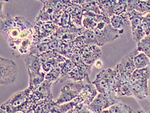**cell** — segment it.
I'll list each match as a JSON object with an SVG mask.
<instances>
[{
    "instance_id": "1",
    "label": "cell",
    "mask_w": 150,
    "mask_h": 113,
    "mask_svg": "<svg viewBox=\"0 0 150 113\" xmlns=\"http://www.w3.org/2000/svg\"><path fill=\"white\" fill-rule=\"evenodd\" d=\"M150 78V66L136 69L130 77V88L132 96L138 99L146 98L148 96V82Z\"/></svg>"
},
{
    "instance_id": "2",
    "label": "cell",
    "mask_w": 150,
    "mask_h": 113,
    "mask_svg": "<svg viewBox=\"0 0 150 113\" xmlns=\"http://www.w3.org/2000/svg\"><path fill=\"white\" fill-rule=\"evenodd\" d=\"M125 30H117L114 28L110 23L99 22L94 30L97 39V45L103 46L108 43L117 40L124 34Z\"/></svg>"
},
{
    "instance_id": "3",
    "label": "cell",
    "mask_w": 150,
    "mask_h": 113,
    "mask_svg": "<svg viewBox=\"0 0 150 113\" xmlns=\"http://www.w3.org/2000/svg\"><path fill=\"white\" fill-rule=\"evenodd\" d=\"M119 102H121L119 96L115 94L99 93L87 107L93 113H100L104 110L108 109L110 107Z\"/></svg>"
},
{
    "instance_id": "4",
    "label": "cell",
    "mask_w": 150,
    "mask_h": 113,
    "mask_svg": "<svg viewBox=\"0 0 150 113\" xmlns=\"http://www.w3.org/2000/svg\"><path fill=\"white\" fill-rule=\"evenodd\" d=\"M0 70L1 85H8L15 82L18 76V68L14 61L1 57Z\"/></svg>"
},
{
    "instance_id": "5",
    "label": "cell",
    "mask_w": 150,
    "mask_h": 113,
    "mask_svg": "<svg viewBox=\"0 0 150 113\" xmlns=\"http://www.w3.org/2000/svg\"><path fill=\"white\" fill-rule=\"evenodd\" d=\"M88 82H74L64 85L61 90L60 95L57 98L55 104L61 105L70 102L77 98L81 90Z\"/></svg>"
},
{
    "instance_id": "6",
    "label": "cell",
    "mask_w": 150,
    "mask_h": 113,
    "mask_svg": "<svg viewBox=\"0 0 150 113\" xmlns=\"http://www.w3.org/2000/svg\"><path fill=\"white\" fill-rule=\"evenodd\" d=\"M138 53L139 51L136 48L123 57L115 67V69L120 74L128 77H131L132 73L136 70L134 64V57Z\"/></svg>"
},
{
    "instance_id": "7",
    "label": "cell",
    "mask_w": 150,
    "mask_h": 113,
    "mask_svg": "<svg viewBox=\"0 0 150 113\" xmlns=\"http://www.w3.org/2000/svg\"><path fill=\"white\" fill-rule=\"evenodd\" d=\"M112 70L108 69L100 71L93 82V84L99 93H113L110 89V77Z\"/></svg>"
},
{
    "instance_id": "8",
    "label": "cell",
    "mask_w": 150,
    "mask_h": 113,
    "mask_svg": "<svg viewBox=\"0 0 150 113\" xmlns=\"http://www.w3.org/2000/svg\"><path fill=\"white\" fill-rule=\"evenodd\" d=\"M82 53L83 62L89 66L95 63L102 55L99 47L97 45H87L83 50Z\"/></svg>"
},
{
    "instance_id": "9",
    "label": "cell",
    "mask_w": 150,
    "mask_h": 113,
    "mask_svg": "<svg viewBox=\"0 0 150 113\" xmlns=\"http://www.w3.org/2000/svg\"><path fill=\"white\" fill-rule=\"evenodd\" d=\"M24 61L26 67L27 68L29 81L32 80L35 77L40 75L42 72H40L41 62L40 59L34 55H28L24 56Z\"/></svg>"
},
{
    "instance_id": "10",
    "label": "cell",
    "mask_w": 150,
    "mask_h": 113,
    "mask_svg": "<svg viewBox=\"0 0 150 113\" xmlns=\"http://www.w3.org/2000/svg\"><path fill=\"white\" fill-rule=\"evenodd\" d=\"M132 10L144 14L150 13V0H128L126 12Z\"/></svg>"
},
{
    "instance_id": "11",
    "label": "cell",
    "mask_w": 150,
    "mask_h": 113,
    "mask_svg": "<svg viewBox=\"0 0 150 113\" xmlns=\"http://www.w3.org/2000/svg\"><path fill=\"white\" fill-rule=\"evenodd\" d=\"M110 24L117 30H124V28L130 25L128 13L125 12L120 15H113L110 17Z\"/></svg>"
},
{
    "instance_id": "12",
    "label": "cell",
    "mask_w": 150,
    "mask_h": 113,
    "mask_svg": "<svg viewBox=\"0 0 150 113\" xmlns=\"http://www.w3.org/2000/svg\"><path fill=\"white\" fill-rule=\"evenodd\" d=\"M127 12L128 13L129 15L130 25H131L132 30L137 28L142 25V19L145 14L138 11H136L135 10H132V11H130Z\"/></svg>"
},
{
    "instance_id": "13",
    "label": "cell",
    "mask_w": 150,
    "mask_h": 113,
    "mask_svg": "<svg viewBox=\"0 0 150 113\" xmlns=\"http://www.w3.org/2000/svg\"><path fill=\"white\" fill-rule=\"evenodd\" d=\"M28 89L23 90V91L16 92V95H13L11 99L7 102L5 103V104L11 105L13 107H16L21 105L23 103L25 102L26 98H27V94L28 93L27 92Z\"/></svg>"
},
{
    "instance_id": "14",
    "label": "cell",
    "mask_w": 150,
    "mask_h": 113,
    "mask_svg": "<svg viewBox=\"0 0 150 113\" xmlns=\"http://www.w3.org/2000/svg\"><path fill=\"white\" fill-rule=\"evenodd\" d=\"M134 64L136 69H144L150 66V58L144 53L139 52L134 57Z\"/></svg>"
},
{
    "instance_id": "15",
    "label": "cell",
    "mask_w": 150,
    "mask_h": 113,
    "mask_svg": "<svg viewBox=\"0 0 150 113\" xmlns=\"http://www.w3.org/2000/svg\"><path fill=\"white\" fill-rule=\"evenodd\" d=\"M137 49L139 52H142L146 54L150 58V34L146 36L139 41L137 46Z\"/></svg>"
},
{
    "instance_id": "16",
    "label": "cell",
    "mask_w": 150,
    "mask_h": 113,
    "mask_svg": "<svg viewBox=\"0 0 150 113\" xmlns=\"http://www.w3.org/2000/svg\"><path fill=\"white\" fill-rule=\"evenodd\" d=\"M108 110L110 113H129L132 108L122 102H119L110 107Z\"/></svg>"
},
{
    "instance_id": "17",
    "label": "cell",
    "mask_w": 150,
    "mask_h": 113,
    "mask_svg": "<svg viewBox=\"0 0 150 113\" xmlns=\"http://www.w3.org/2000/svg\"><path fill=\"white\" fill-rule=\"evenodd\" d=\"M62 75L61 68L59 67H57L54 68L53 69L50 70V72L46 74L45 75V80L48 81V82L52 83L55 80H59Z\"/></svg>"
},
{
    "instance_id": "18",
    "label": "cell",
    "mask_w": 150,
    "mask_h": 113,
    "mask_svg": "<svg viewBox=\"0 0 150 113\" xmlns=\"http://www.w3.org/2000/svg\"><path fill=\"white\" fill-rule=\"evenodd\" d=\"M133 40L135 41L137 43H138L139 41H141L143 38L146 36L144 31L142 27V25L139 26L137 28H136L133 30H132Z\"/></svg>"
},
{
    "instance_id": "19",
    "label": "cell",
    "mask_w": 150,
    "mask_h": 113,
    "mask_svg": "<svg viewBox=\"0 0 150 113\" xmlns=\"http://www.w3.org/2000/svg\"><path fill=\"white\" fill-rule=\"evenodd\" d=\"M142 27L146 36L150 34V13L144 15L142 22Z\"/></svg>"
},
{
    "instance_id": "20",
    "label": "cell",
    "mask_w": 150,
    "mask_h": 113,
    "mask_svg": "<svg viewBox=\"0 0 150 113\" xmlns=\"http://www.w3.org/2000/svg\"><path fill=\"white\" fill-rule=\"evenodd\" d=\"M74 113H90L87 105L84 103H78L74 107Z\"/></svg>"
},
{
    "instance_id": "21",
    "label": "cell",
    "mask_w": 150,
    "mask_h": 113,
    "mask_svg": "<svg viewBox=\"0 0 150 113\" xmlns=\"http://www.w3.org/2000/svg\"><path fill=\"white\" fill-rule=\"evenodd\" d=\"M139 102L142 106V113H150V102L146 98L139 99Z\"/></svg>"
},
{
    "instance_id": "22",
    "label": "cell",
    "mask_w": 150,
    "mask_h": 113,
    "mask_svg": "<svg viewBox=\"0 0 150 113\" xmlns=\"http://www.w3.org/2000/svg\"><path fill=\"white\" fill-rule=\"evenodd\" d=\"M87 1V0H70V3L75 5H84Z\"/></svg>"
},
{
    "instance_id": "23",
    "label": "cell",
    "mask_w": 150,
    "mask_h": 113,
    "mask_svg": "<svg viewBox=\"0 0 150 113\" xmlns=\"http://www.w3.org/2000/svg\"><path fill=\"white\" fill-rule=\"evenodd\" d=\"M95 64H96V66L97 68H98V69H100V68L102 67V65H103L102 62H101V61H99V60H97L96 62L95 63Z\"/></svg>"
},
{
    "instance_id": "24",
    "label": "cell",
    "mask_w": 150,
    "mask_h": 113,
    "mask_svg": "<svg viewBox=\"0 0 150 113\" xmlns=\"http://www.w3.org/2000/svg\"><path fill=\"white\" fill-rule=\"evenodd\" d=\"M65 113H74V109H71L70 110H69V111H67V112H65Z\"/></svg>"
},
{
    "instance_id": "25",
    "label": "cell",
    "mask_w": 150,
    "mask_h": 113,
    "mask_svg": "<svg viewBox=\"0 0 150 113\" xmlns=\"http://www.w3.org/2000/svg\"><path fill=\"white\" fill-rule=\"evenodd\" d=\"M129 113H135V111H133V110L132 109V110H131V111L129 112Z\"/></svg>"
},
{
    "instance_id": "26",
    "label": "cell",
    "mask_w": 150,
    "mask_h": 113,
    "mask_svg": "<svg viewBox=\"0 0 150 113\" xmlns=\"http://www.w3.org/2000/svg\"><path fill=\"white\" fill-rule=\"evenodd\" d=\"M65 1H67V2H70V0H65Z\"/></svg>"
},
{
    "instance_id": "27",
    "label": "cell",
    "mask_w": 150,
    "mask_h": 113,
    "mask_svg": "<svg viewBox=\"0 0 150 113\" xmlns=\"http://www.w3.org/2000/svg\"><path fill=\"white\" fill-rule=\"evenodd\" d=\"M37 1H41V0H37Z\"/></svg>"
}]
</instances>
